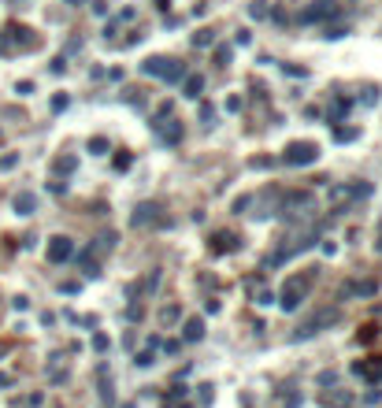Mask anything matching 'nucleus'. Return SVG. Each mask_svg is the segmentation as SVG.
<instances>
[{"label":"nucleus","mask_w":382,"mask_h":408,"mask_svg":"<svg viewBox=\"0 0 382 408\" xmlns=\"http://www.w3.org/2000/svg\"><path fill=\"white\" fill-rule=\"evenodd\" d=\"M74 256V241L71 238H52L49 241V260L52 263H63V260H71Z\"/></svg>","instance_id":"20e7f679"},{"label":"nucleus","mask_w":382,"mask_h":408,"mask_svg":"<svg viewBox=\"0 0 382 408\" xmlns=\"http://www.w3.org/2000/svg\"><path fill=\"white\" fill-rule=\"evenodd\" d=\"M178 319V308H164V323H174Z\"/></svg>","instance_id":"f3484780"},{"label":"nucleus","mask_w":382,"mask_h":408,"mask_svg":"<svg viewBox=\"0 0 382 408\" xmlns=\"http://www.w3.org/2000/svg\"><path fill=\"white\" fill-rule=\"evenodd\" d=\"M249 15H252V19H264L267 8H264V4H252V8H249Z\"/></svg>","instance_id":"4468645a"},{"label":"nucleus","mask_w":382,"mask_h":408,"mask_svg":"<svg viewBox=\"0 0 382 408\" xmlns=\"http://www.w3.org/2000/svg\"><path fill=\"white\" fill-rule=\"evenodd\" d=\"M141 67H145V74H160V78H164V71L171 67V59H164V56H152V59H145Z\"/></svg>","instance_id":"423d86ee"},{"label":"nucleus","mask_w":382,"mask_h":408,"mask_svg":"<svg viewBox=\"0 0 382 408\" xmlns=\"http://www.w3.org/2000/svg\"><path fill=\"white\" fill-rule=\"evenodd\" d=\"M200 89H204V78H200V74H197V78H186V97H193V100H197V97H200Z\"/></svg>","instance_id":"1a4fd4ad"},{"label":"nucleus","mask_w":382,"mask_h":408,"mask_svg":"<svg viewBox=\"0 0 382 408\" xmlns=\"http://www.w3.org/2000/svg\"><path fill=\"white\" fill-rule=\"evenodd\" d=\"M89 149H93V152H104V149H108V141H104V137H93V141H89Z\"/></svg>","instance_id":"f8f14e48"},{"label":"nucleus","mask_w":382,"mask_h":408,"mask_svg":"<svg viewBox=\"0 0 382 408\" xmlns=\"http://www.w3.org/2000/svg\"><path fill=\"white\" fill-rule=\"evenodd\" d=\"M282 160H286V167H308V164L319 160V145H312V141H293V145L282 152Z\"/></svg>","instance_id":"f257e3e1"},{"label":"nucleus","mask_w":382,"mask_h":408,"mask_svg":"<svg viewBox=\"0 0 382 408\" xmlns=\"http://www.w3.org/2000/svg\"><path fill=\"white\" fill-rule=\"evenodd\" d=\"M123 408H134V404H123Z\"/></svg>","instance_id":"6ab92c4d"},{"label":"nucleus","mask_w":382,"mask_h":408,"mask_svg":"<svg viewBox=\"0 0 382 408\" xmlns=\"http://www.w3.org/2000/svg\"><path fill=\"white\" fill-rule=\"evenodd\" d=\"M74 167V156H63V160H56V171H71Z\"/></svg>","instance_id":"9b49d317"},{"label":"nucleus","mask_w":382,"mask_h":408,"mask_svg":"<svg viewBox=\"0 0 382 408\" xmlns=\"http://www.w3.org/2000/svg\"><path fill=\"white\" fill-rule=\"evenodd\" d=\"M308 286H312V275H293L290 282H286V286H282V308L286 312H293L300 301H305V293H308Z\"/></svg>","instance_id":"f03ea898"},{"label":"nucleus","mask_w":382,"mask_h":408,"mask_svg":"<svg viewBox=\"0 0 382 408\" xmlns=\"http://www.w3.org/2000/svg\"><path fill=\"white\" fill-rule=\"evenodd\" d=\"M334 137H338V141H353V137H356V130H334Z\"/></svg>","instance_id":"2eb2a0df"},{"label":"nucleus","mask_w":382,"mask_h":408,"mask_svg":"<svg viewBox=\"0 0 382 408\" xmlns=\"http://www.w3.org/2000/svg\"><path fill=\"white\" fill-rule=\"evenodd\" d=\"M215 59H219V67H227V64H230V49H219Z\"/></svg>","instance_id":"ddd939ff"},{"label":"nucleus","mask_w":382,"mask_h":408,"mask_svg":"<svg viewBox=\"0 0 382 408\" xmlns=\"http://www.w3.org/2000/svg\"><path fill=\"white\" fill-rule=\"evenodd\" d=\"M334 11H338V8H334L330 0H315V4L300 15V19H305V23H315V19H327V15H334Z\"/></svg>","instance_id":"39448f33"},{"label":"nucleus","mask_w":382,"mask_h":408,"mask_svg":"<svg viewBox=\"0 0 382 408\" xmlns=\"http://www.w3.org/2000/svg\"><path fill=\"white\" fill-rule=\"evenodd\" d=\"M130 223H134V227H160V223H164V215H160V204H156V200L137 204V208H134V215H130Z\"/></svg>","instance_id":"7ed1b4c3"},{"label":"nucleus","mask_w":382,"mask_h":408,"mask_svg":"<svg viewBox=\"0 0 382 408\" xmlns=\"http://www.w3.org/2000/svg\"><path fill=\"white\" fill-rule=\"evenodd\" d=\"M182 338H186V341H200V338H204V319H189L186 331H182Z\"/></svg>","instance_id":"0eeeda50"},{"label":"nucleus","mask_w":382,"mask_h":408,"mask_svg":"<svg viewBox=\"0 0 382 408\" xmlns=\"http://www.w3.org/2000/svg\"><path fill=\"white\" fill-rule=\"evenodd\" d=\"M212 41H215V34H212V30H200V34H193V45H197V49H208Z\"/></svg>","instance_id":"9d476101"},{"label":"nucleus","mask_w":382,"mask_h":408,"mask_svg":"<svg viewBox=\"0 0 382 408\" xmlns=\"http://www.w3.org/2000/svg\"><path fill=\"white\" fill-rule=\"evenodd\" d=\"M67 4H78V0H67Z\"/></svg>","instance_id":"a211bd4d"},{"label":"nucleus","mask_w":382,"mask_h":408,"mask_svg":"<svg viewBox=\"0 0 382 408\" xmlns=\"http://www.w3.org/2000/svg\"><path fill=\"white\" fill-rule=\"evenodd\" d=\"M34 193H19V197H15V212H19V215H30V212H34Z\"/></svg>","instance_id":"6e6552de"},{"label":"nucleus","mask_w":382,"mask_h":408,"mask_svg":"<svg viewBox=\"0 0 382 408\" xmlns=\"http://www.w3.org/2000/svg\"><path fill=\"white\" fill-rule=\"evenodd\" d=\"M134 364H137V368H149V364H152V353H141V356L134 360Z\"/></svg>","instance_id":"dca6fc26"}]
</instances>
